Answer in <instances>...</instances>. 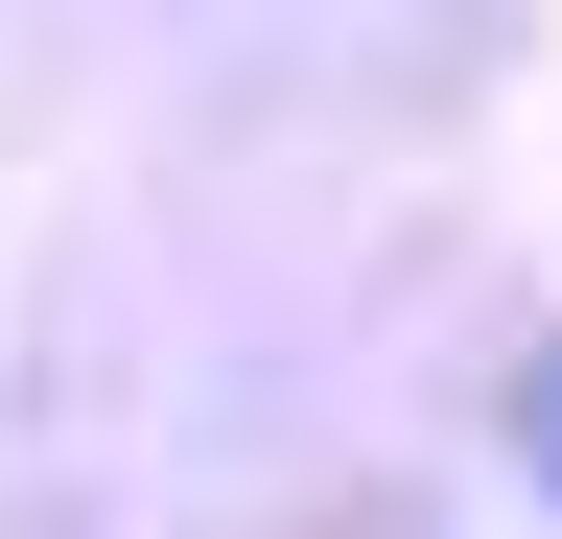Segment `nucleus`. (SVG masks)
I'll use <instances>...</instances> for the list:
<instances>
[{
    "label": "nucleus",
    "instance_id": "f257e3e1",
    "mask_svg": "<svg viewBox=\"0 0 562 539\" xmlns=\"http://www.w3.org/2000/svg\"><path fill=\"white\" fill-rule=\"evenodd\" d=\"M492 469L562 516V328H516V375H492Z\"/></svg>",
    "mask_w": 562,
    "mask_h": 539
}]
</instances>
